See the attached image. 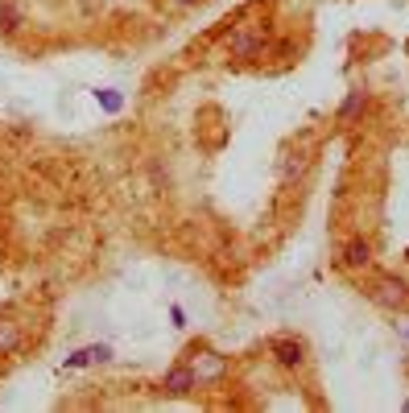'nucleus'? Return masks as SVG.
Here are the masks:
<instances>
[{"mask_svg":"<svg viewBox=\"0 0 409 413\" xmlns=\"http://www.w3.org/2000/svg\"><path fill=\"white\" fill-rule=\"evenodd\" d=\"M368 302L381 306V310H409V285L393 273H377L368 285H364Z\"/></svg>","mask_w":409,"mask_h":413,"instance_id":"nucleus-1","label":"nucleus"},{"mask_svg":"<svg viewBox=\"0 0 409 413\" xmlns=\"http://www.w3.org/2000/svg\"><path fill=\"white\" fill-rule=\"evenodd\" d=\"M265 54V33L257 29V25H240V29H232V37H228V58H236V62H252V58H261Z\"/></svg>","mask_w":409,"mask_h":413,"instance_id":"nucleus-2","label":"nucleus"},{"mask_svg":"<svg viewBox=\"0 0 409 413\" xmlns=\"http://www.w3.org/2000/svg\"><path fill=\"white\" fill-rule=\"evenodd\" d=\"M269 356H273L286 372H298V368L306 364V343L294 339V335H273V339H269Z\"/></svg>","mask_w":409,"mask_h":413,"instance_id":"nucleus-3","label":"nucleus"},{"mask_svg":"<svg viewBox=\"0 0 409 413\" xmlns=\"http://www.w3.org/2000/svg\"><path fill=\"white\" fill-rule=\"evenodd\" d=\"M190 356H199V347H194ZM186 364L194 368V381H199V385H215V381H223V376H228V360H223L219 352H207V347H203V356H199V360H186Z\"/></svg>","mask_w":409,"mask_h":413,"instance_id":"nucleus-4","label":"nucleus"},{"mask_svg":"<svg viewBox=\"0 0 409 413\" xmlns=\"http://www.w3.org/2000/svg\"><path fill=\"white\" fill-rule=\"evenodd\" d=\"M339 265H343V269H352V273L372 269V244H368L364 236H352V240L343 244V252H339Z\"/></svg>","mask_w":409,"mask_h":413,"instance_id":"nucleus-5","label":"nucleus"},{"mask_svg":"<svg viewBox=\"0 0 409 413\" xmlns=\"http://www.w3.org/2000/svg\"><path fill=\"white\" fill-rule=\"evenodd\" d=\"M161 389H166L170 397H186V393H194V389H199V381H194V368H190V364H178V368H170V372H166V381H161Z\"/></svg>","mask_w":409,"mask_h":413,"instance_id":"nucleus-6","label":"nucleus"},{"mask_svg":"<svg viewBox=\"0 0 409 413\" xmlns=\"http://www.w3.org/2000/svg\"><path fill=\"white\" fill-rule=\"evenodd\" d=\"M103 360H112V347L108 343H91V347L66 356V368H91V364H103Z\"/></svg>","mask_w":409,"mask_h":413,"instance_id":"nucleus-7","label":"nucleus"},{"mask_svg":"<svg viewBox=\"0 0 409 413\" xmlns=\"http://www.w3.org/2000/svg\"><path fill=\"white\" fill-rule=\"evenodd\" d=\"M364 108H368V95H364V91H352V95L339 103V120H343V124H352Z\"/></svg>","mask_w":409,"mask_h":413,"instance_id":"nucleus-8","label":"nucleus"},{"mask_svg":"<svg viewBox=\"0 0 409 413\" xmlns=\"http://www.w3.org/2000/svg\"><path fill=\"white\" fill-rule=\"evenodd\" d=\"M0 29H4V33L21 29V12H17V4H12V0H0Z\"/></svg>","mask_w":409,"mask_h":413,"instance_id":"nucleus-9","label":"nucleus"},{"mask_svg":"<svg viewBox=\"0 0 409 413\" xmlns=\"http://www.w3.org/2000/svg\"><path fill=\"white\" fill-rule=\"evenodd\" d=\"M17 343H21V331H17V323L0 319V356H4V352H12Z\"/></svg>","mask_w":409,"mask_h":413,"instance_id":"nucleus-10","label":"nucleus"},{"mask_svg":"<svg viewBox=\"0 0 409 413\" xmlns=\"http://www.w3.org/2000/svg\"><path fill=\"white\" fill-rule=\"evenodd\" d=\"M95 99H99V103H103L108 112H120V103H124V99H120L116 91H95Z\"/></svg>","mask_w":409,"mask_h":413,"instance_id":"nucleus-11","label":"nucleus"},{"mask_svg":"<svg viewBox=\"0 0 409 413\" xmlns=\"http://www.w3.org/2000/svg\"><path fill=\"white\" fill-rule=\"evenodd\" d=\"M170 319H174V327H186V310L182 306H170Z\"/></svg>","mask_w":409,"mask_h":413,"instance_id":"nucleus-12","label":"nucleus"},{"mask_svg":"<svg viewBox=\"0 0 409 413\" xmlns=\"http://www.w3.org/2000/svg\"><path fill=\"white\" fill-rule=\"evenodd\" d=\"M174 8H190V4H199V0H170Z\"/></svg>","mask_w":409,"mask_h":413,"instance_id":"nucleus-13","label":"nucleus"}]
</instances>
